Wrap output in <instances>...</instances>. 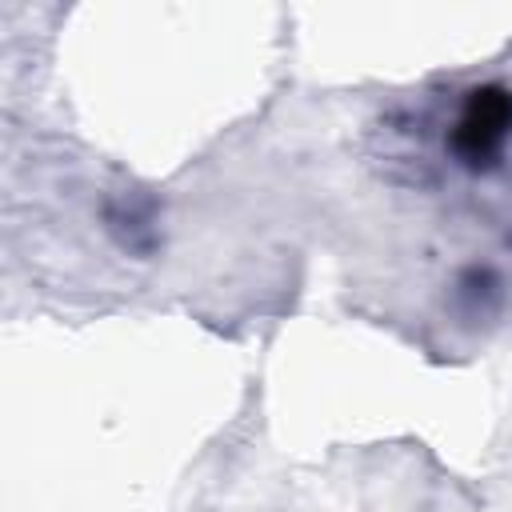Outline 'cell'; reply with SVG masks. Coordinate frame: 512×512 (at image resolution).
Instances as JSON below:
<instances>
[{"mask_svg": "<svg viewBox=\"0 0 512 512\" xmlns=\"http://www.w3.org/2000/svg\"><path fill=\"white\" fill-rule=\"evenodd\" d=\"M508 128H512V96L500 88H480L468 96V104L456 120L452 144L468 164H480L500 152Z\"/></svg>", "mask_w": 512, "mask_h": 512, "instance_id": "obj_1", "label": "cell"}]
</instances>
